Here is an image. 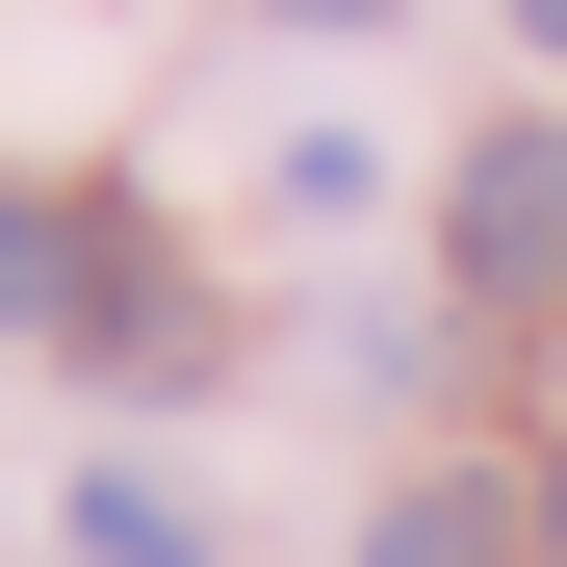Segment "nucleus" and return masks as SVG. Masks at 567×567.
Here are the masks:
<instances>
[{
	"label": "nucleus",
	"mask_w": 567,
	"mask_h": 567,
	"mask_svg": "<svg viewBox=\"0 0 567 567\" xmlns=\"http://www.w3.org/2000/svg\"><path fill=\"white\" fill-rule=\"evenodd\" d=\"M52 336L104 361V388H181V361H207V310H181V258H155V207H78V284H52Z\"/></svg>",
	"instance_id": "f257e3e1"
},
{
	"label": "nucleus",
	"mask_w": 567,
	"mask_h": 567,
	"mask_svg": "<svg viewBox=\"0 0 567 567\" xmlns=\"http://www.w3.org/2000/svg\"><path fill=\"white\" fill-rule=\"evenodd\" d=\"M464 284H567V130H491V155H464Z\"/></svg>",
	"instance_id": "f03ea898"
},
{
	"label": "nucleus",
	"mask_w": 567,
	"mask_h": 567,
	"mask_svg": "<svg viewBox=\"0 0 567 567\" xmlns=\"http://www.w3.org/2000/svg\"><path fill=\"white\" fill-rule=\"evenodd\" d=\"M78 542H104V567H207V516H181L155 464H104V491H78Z\"/></svg>",
	"instance_id": "7ed1b4c3"
},
{
	"label": "nucleus",
	"mask_w": 567,
	"mask_h": 567,
	"mask_svg": "<svg viewBox=\"0 0 567 567\" xmlns=\"http://www.w3.org/2000/svg\"><path fill=\"white\" fill-rule=\"evenodd\" d=\"M361 567H516V516H491V491H388V542H361Z\"/></svg>",
	"instance_id": "20e7f679"
},
{
	"label": "nucleus",
	"mask_w": 567,
	"mask_h": 567,
	"mask_svg": "<svg viewBox=\"0 0 567 567\" xmlns=\"http://www.w3.org/2000/svg\"><path fill=\"white\" fill-rule=\"evenodd\" d=\"M52 284H78V207H0V336H52Z\"/></svg>",
	"instance_id": "39448f33"
},
{
	"label": "nucleus",
	"mask_w": 567,
	"mask_h": 567,
	"mask_svg": "<svg viewBox=\"0 0 567 567\" xmlns=\"http://www.w3.org/2000/svg\"><path fill=\"white\" fill-rule=\"evenodd\" d=\"M284 27H388V0H284Z\"/></svg>",
	"instance_id": "423d86ee"
},
{
	"label": "nucleus",
	"mask_w": 567,
	"mask_h": 567,
	"mask_svg": "<svg viewBox=\"0 0 567 567\" xmlns=\"http://www.w3.org/2000/svg\"><path fill=\"white\" fill-rule=\"evenodd\" d=\"M516 27H542V52H567V0H516Z\"/></svg>",
	"instance_id": "0eeeda50"
},
{
	"label": "nucleus",
	"mask_w": 567,
	"mask_h": 567,
	"mask_svg": "<svg viewBox=\"0 0 567 567\" xmlns=\"http://www.w3.org/2000/svg\"><path fill=\"white\" fill-rule=\"evenodd\" d=\"M542 542H567V464H542Z\"/></svg>",
	"instance_id": "6e6552de"
}]
</instances>
